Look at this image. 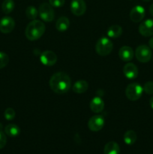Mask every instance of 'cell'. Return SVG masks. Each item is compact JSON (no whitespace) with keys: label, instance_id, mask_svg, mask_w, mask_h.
Instances as JSON below:
<instances>
[{"label":"cell","instance_id":"cell-25","mask_svg":"<svg viewBox=\"0 0 153 154\" xmlns=\"http://www.w3.org/2000/svg\"><path fill=\"white\" fill-rule=\"evenodd\" d=\"M16 114H15V111L12 108H6L4 113V118L7 120H12L14 119Z\"/></svg>","mask_w":153,"mask_h":154},{"label":"cell","instance_id":"cell-4","mask_svg":"<svg viewBox=\"0 0 153 154\" xmlns=\"http://www.w3.org/2000/svg\"><path fill=\"white\" fill-rule=\"evenodd\" d=\"M143 92V87L138 83H131L128 84L125 89V96L129 100H138L142 96Z\"/></svg>","mask_w":153,"mask_h":154},{"label":"cell","instance_id":"cell-34","mask_svg":"<svg viewBox=\"0 0 153 154\" xmlns=\"http://www.w3.org/2000/svg\"><path fill=\"white\" fill-rule=\"evenodd\" d=\"M152 61H153V57H152Z\"/></svg>","mask_w":153,"mask_h":154},{"label":"cell","instance_id":"cell-23","mask_svg":"<svg viewBox=\"0 0 153 154\" xmlns=\"http://www.w3.org/2000/svg\"><path fill=\"white\" fill-rule=\"evenodd\" d=\"M26 15L28 19L32 20H35L38 15V10H37V8L34 6H28L26 10Z\"/></svg>","mask_w":153,"mask_h":154},{"label":"cell","instance_id":"cell-11","mask_svg":"<svg viewBox=\"0 0 153 154\" xmlns=\"http://www.w3.org/2000/svg\"><path fill=\"white\" fill-rule=\"evenodd\" d=\"M146 14L145 9L142 6L136 5L134 6L130 11V19L134 23H139L144 18Z\"/></svg>","mask_w":153,"mask_h":154},{"label":"cell","instance_id":"cell-32","mask_svg":"<svg viewBox=\"0 0 153 154\" xmlns=\"http://www.w3.org/2000/svg\"><path fill=\"white\" fill-rule=\"evenodd\" d=\"M0 131H2V124L0 123Z\"/></svg>","mask_w":153,"mask_h":154},{"label":"cell","instance_id":"cell-5","mask_svg":"<svg viewBox=\"0 0 153 154\" xmlns=\"http://www.w3.org/2000/svg\"><path fill=\"white\" fill-rule=\"evenodd\" d=\"M152 56V52L149 47L147 45H142L136 48L135 51V57L136 60L140 63H148L150 61Z\"/></svg>","mask_w":153,"mask_h":154},{"label":"cell","instance_id":"cell-9","mask_svg":"<svg viewBox=\"0 0 153 154\" xmlns=\"http://www.w3.org/2000/svg\"><path fill=\"white\" fill-rule=\"evenodd\" d=\"M40 61L44 66H52L56 63L57 56L53 51H45L40 54Z\"/></svg>","mask_w":153,"mask_h":154},{"label":"cell","instance_id":"cell-8","mask_svg":"<svg viewBox=\"0 0 153 154\" xmlns=\"http://www.w3.org/2000/svg\"><path fill=\"white\" fill-rule=\"evenodd\" d=\"M70 11L75 16H82L86 11V5L84 0H72L70 5Z\"/></svg>","mask_w":153,"mask_h":154},{"label":"cell","instance_id":"cell-29","mask_svg":"<svg viewBox=\"0 0 153 154\" xmlns=\"http://www.w3.org/2000/svg\"><path fill=\"white\" fill-rule=\"evenodd\" d=\"M148 45H149V48L153 50V36L150 38L149 42H148Z\"/></svg>","mask_w":153,"mask_h":154},{"label":"cell","instance_id":"cell-3","mask_svg":"<svg viewBox=\"0 0 153 154\" xmlns=\"http://www.w3.org/2000/svg\"><path fill=\"white\" fill-rule=\"evenodd\" d=\"M113 48V44L106 37H102L98 39L95 45L96 53L99 56L105 57L112 52Z\"/></svg>","mask_w":153,"mask_h":154},{"label":"cell","instance_id":"cell-33","mask_svg":"<svg viewBox=\"0 0 153 154\" xmlns=\"http://www.w3.org/2000/svg\"><path fill=\"white\" fill-rule=\"evenodd\" d=\"M142 1H143V2H150L151 0H142Z\"/></svg>","mask_w":153,"mask_h":154},{"label":"cell","instance_id":"cell-31","mask_svg":"<svg viewBox=\"0 0 153 154\" xmlns=\"http://www.w3.org/2000/svg\"><path fill=\"white\" fill-rule=\"evenodd\" d=\"M149 105H150V107H151V108L153 109V96L151 98V99H150Z\"/></svg>","mask_w":153,"mask_h":154},{"label":"cell","instance_id":"cell-1","mask_svg":"<svg viewBox=\"0 0 153 154\" xmlns=\"http://www.w3.org/2000/svg\"><path fill=\"white\" fill-rule=\"evenodd\" d=\"M50 89L56 94H64L70 90L71 80L69 75L64 72H56L50 79Z\"/></svg>","mask_w":153,"mask_h":154},{"label":"cell","instance_id":"cell-27","mask_svg":"<svg viewBox=\"0 0 153 154\" xmlns=\"http://www.w3.org/2000/svg\"><path fill=\"white\" fill-rule=\"evenodd\" d=\"M64 0H49V3L52 7L60 8L64 4Z\"/></svg>","mask_w":153,"mask_h":154},{"label":"cell","instance_id":"cell-10","mask_svg":"<svg viewBox=\"0 0 153 154\" xmlns=\"http://www.w3.org/2000/svg\"><path fill=\"white\" fill-rule=\"evenodd\" d=\"M15 27V21L12 17L5 16L0 20V32L4 34L11 32Z\"/></svg>","mask_w":153,"mask_h":154},{"label":"cell","instance_id":"cell-13","mask_svg":"<svg viewBox=\"0 0 153 154\" xmlns=\"http://www.w3.org/2000/svg\"><path fill=\"white\" fill-rule=\"evenodd\" d=\"M123 74L128 79H134L138 76V69L136 65L128 63L123 67Z\"/></svg>","mask_w":153,"mask_h":154},{"label":"cell","instance_id":"cell-26","mask_svg":"<svg viewBox=\"0 0 153 154\" xmlns=\"http://www.w3.org/2000/svg\"><path fill=\"white\" fill-rule=\"evenodd\" d=\"M143 91L148 95H153V81H148L144 84Z\"/></svg>","mask_w":153,"mask_h":154},{"label":"cell","instance_id":"cell-30","mask_svg":"<svg viewBox=\"0 0 153 154\" xmlns=\"http://www.w3.org/2000/svg\"><path fill=\"white\" fill-rule=\"evenodd\" d=\"M149 13H150V14L153 17V3L151 5H150V7H149Z\"/></svg>","mask_w":153,"mask_h":154},{"label":"cell","instance_id":"cell-2","mask_svg":"<svg viewBox=\"0 0 153 154\" xmlns=\"http://www.w3.org/2000/svg\"><path fill=\"white\" fill-rule=\"evenodd\" d=\"M46 26L42 21L33 20L27 25L25 34L29 41H36L40 38L45 32Z\"/></svg>","mask_w":153,"mask_h":154},{"label":"cell","instance_id":"cell-7","mask_svg":"<svg viewBox=\"0 0 153 154\" xmlns=\"http://www.w3.org/2000/svg\"><path fill=\"white\" fill-rule=\"evenodd\" d=\"M105 120L102 115H94L88 121V127L92 132H98L104 127Z\"/></svg>","mask_w":153,"mask_h":154},{"label":"cell","instance_id":"cell-6","mask_svg":"<svg viewBox=\"0 0 153 154\" xmlns=\"http://www.w3.org/2000/svg\"><path fill=\"white\" fill-rule=\"evenodd\" d=\"M38 14L41 20H43L44 22H51L53 20L54 16V10L52 6L50 5V3L44 2L39 6L38 8Z\"/></svg>","mask_w":153,"mask_h":154},{"label":"cell","instance_id":"cell-18","mask_svg":"<svg viewBox=\"0 0 153 154\" xmlns=\"http://www.w3.org/2000/svg\"><path fill=\"white\" fill-rule=\"evenodd\" d=\"M106 34L111 38H117L122 34V28L118 25H112L108 28Z\"/></svg>","mask_w":153,"mask_h":154},{"label":"cell","instance_id":"cell-16","mask_svg":"<svg viewBox=\"0 0 153 154\" xmlns=\"http://www.w3.org/2000/svg\"><path fill=\"white\" fill-rule=\"evenodd\" d=\"M88 88V84L84 80H80V81H76L72 87V90L74 93H78V94H81V93H85L87 91Z\"/></svg>","mask_w":153,"mask_h":154},{"label":"cell","instance_id":"cell-22","mask_svg":"<svg viewBox=\"0 0 153 154\" xmlns=\"http://www.w3.org/2000/svg\"><path fill=\"white\" fill-rule=\"evenodd\" d=\"M14 2L13 0H4L2 4V10L3 13L8 14L11 13L13 10L14 9Z\"/></svg>","mask_w":153,"mask_h":154},{"label":"cell","instance_id":"cell-12","mask_svg":"<svg viewBox=\"0 0 153 154\" xmlns=\"http://www.w3.org/2000/svg\"><path fill=\"white\" fill-rule=\"evenodd\" d=\"M139 32L144 37L153 35V19H148L139 26Z\"/></svg>","mask_w":153,"mask_h":154},{"label":"cell","instance_id":"cell-20","mask_svg":"<svg viewBox=\"0 0 153 154\" xmlns=\"http://www.w3.org/2000/svg\"><path fill=\"white\" fill-rule=\"evenodd\" d=\"M4 132L8 136L14 138V137L18 136L20 135V129L16 124H8L4 127Z\"/></svg>","mask_w":153,"mask_h":154},{"label":"cell","instance_id":"cell-15","mask_svg":"<svg viewBox=\"0 0 153 154\" xmlns=\"http://www.w3.org/2000/svg\"><path fill=\"white\" fill-rule=\"evenodd\" d=\"M118 57L122 61L129 62L134 58V51L130 47L123 46L118 51Z\"/></svg>","mask_w":153,"mask_h":154},{"label":"cell","instance_id":"cell-19","mask_svg":"<svg viewBox=\"0 0 153 154\" xmlns=\"http://www.w3.org/2000/svg\"><path fill=\"white\" fill-rule=\"evenodd\" d=\"M69 26H70V21L68 18L66 17H61L58 18L56 23V28L58 31L60 32L66 31L69 28Z\"/></svg>","mask_w":153,"mask_h":154},{"label":"cell","instance_id":"cell-14","mask_svg":"<svg viewBox=\"0 0 153 154\" xmlns=\"http://www.w3.org/2000/svg\"><path fill=\"white\" fill-rule=\"evenodd\" d=\"M89 107L94 113H100L104 108V102L100 97L95 96L90 102Z\"/></svg>","mask_w":153,"mask_h":154},{"label":"cell","instance_id":"cell-21","mask_svg":"<svg viewBox=\"0 0 153 154\" xmlns=\"http://www.w3.org/2000/svg\"><path fill=\"white\" fill-rule=\"evenodd\" d=\"M136 133L134 130H128L124 135V141L128 145H132L136 141Z\"/></svg>","mask_w":153,"mask_h":154},{"label":"cell","instance_id":"cell-17","mask_svg":"<svg viewBox=\"0 0 153 154\" xmlns=\"http://www.w3.org/2000/svg\"><path fill=\"white\" fill-rule=\"evenodd\" d=\"M119 152V146L115 141H110L105 144L104 149V154H118Z\"/></svg>","mask_w":153,"mask_h":154},{"label":"cell","instance_id":"cell-28","mask_svg":"<svg viewBox=\"0 0 153 154\" xmlns=\"http://www.w3.org/2000/svg\"><path fill=\"white\" fill-rule=\"evenodd\" d=\"M7 143V137L2 131H0V149H2Z\"/></svg>","mask_w":153,"mask_h":154},{"label":"cell","instance_id":"cell-24","mask_svg":"<svg viewBox=\"0 0 153 154\" xmlns=\"http://www.w3.org/2000/svg\"><path fill=\"white\" fill-rule=\"evenodd\" d=\"M9 62V57L4 52L0 51V69L5 67Z\"/></svg>","mask_w":153,"mask_h":154}]
</instances>
